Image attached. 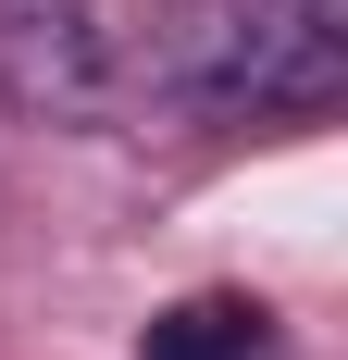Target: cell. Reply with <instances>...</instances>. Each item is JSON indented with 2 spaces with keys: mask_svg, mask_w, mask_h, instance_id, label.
Instances as JSON below:
<instances>
[{
  "mask_svg": "<svg viewBox=\"0 0 348 360\" xmlns=\"http://www.w3.org/2000/svg\"><path fill=\"white\" fill-rule=\"evenodd\" d=\"M137 360H274V323L249 298H174L162 323L137 335Z\"/></svg>",
  "mask_w": 348,
  "mask_h": 360,
  "instance_id": "cell-2",
  "label": "cell"
},
{
  "mask_svg": "<svg viewBox=\"0 0 348 360\" xmlns=\"http://www.w3.org/2000/svg\"><path fill=\"white\" fill-rule=\"evenodd\" d=\"M0 50L25 87H87L100 63V0H0Z\"/></svg>",
  "mask_w": 348,
  "mask_h": 360,
  "instance_id": "cell-1",
  "label": "cell"
}]
</instances>
